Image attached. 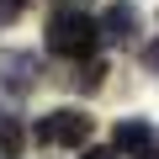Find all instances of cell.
I'll return each instance as SVG.
<instances>
[{"instance_id":"ba28073f","label":"cell","mask_w":159,"mask_h":159,"mask_svg":"<svg viewBox=\"0 0 159 159\" xmlns=\"http://www.w3.org/2000/svg\"><path fill=\"white\" fill-rule=\"evenodd\" d=\"M143 64H148V69H159V43H148V48H143Z\"/></svg>"},{"instance_id":"7a4b0ae2","label":"cell","mask_w":159,"mask_h":159,"mask_svg":"<svg viewBox=\"0 0 159 159\" xmlns=\"http://www.w3.org/2000/svg\"><path fill=\"white\" fill-rule=\"evenodd\" d=\"M90 133H96V117L80 111V106H53V111H43L37 127H32V138H37L43 148H85Z\"/></svg>"},{"instance_id":"5b68a950","label":"cell","mask_w":159,"mask_h":159,"mask_svg":"<svg viewBox=\"0 0 159 159\" xmlns=\"http://www.w3.org/2000/svg\"><path fill=\"white\" fill-rule=\"evenodd\" d=\"M96 27H101V37H106V43H133V32H138V11L127 6V0H117V6H111Z\"/></svg>"},{"instance_id":"30bf717a","label":"cell","mask_w":159,"mask_h":159,"mask_svg":"<svg viewBox=\"0 0 159 159\" xmlns=\"http://www.w3.org/2000/svg\"><path fill=\"white\" fill-rule=\"evenodd\" d=\"M154 159H159V154H154Z\"/></svg>"},{"instance_id":"8992f818","label":"cell","mask_w":159,"mask_h":159,"mask_svg":"<svg viewBox=\"0 0 159 159\" xmlns=\"http://www.w3.org/2000/svg\"><path fill=\"white\" fill-rule=\"evenodd\" d=\"M27 148V133H21V122H0V154L6 159H16Z\"/></svg>"},{"instance_id":"9c48e42d","label":"cell","mask_w":159,"mask_h":159,"mask_svg":"<svg viewBox=\"0 0 159 159\" xmlns=\"http://www.w3.org/2000/svg\"><path fill=\"white\" fill-rule=\"evenodd\" d=\"M85 159H117V148H85Z\"/></svg>"},{"instance_id":"52a82bcc","label":"cell","mask_w":159,"mask_h":159,"mask_svg":"<svg viewBox=\"0 0 159 159\" xmlns=\"http://www.w3.org/2000/svg\"><path fill=\"white\" fill-rule=\"evenodd\" d=\"M21 11H27V0H0V27H11Z\"/></svg>"},{"instance_id":"6da1fadb","label":"cell","mask_w":159,"mask_h":159,"mask_svg":"<svg viewBox=\"0 0 159 159\" xmlns=\"http://www.w3.org/2000/svg\"><path fill=\"white\" fill-rule=\"evenodd\" d=\"M96 48H101L96 16H85V11H53V21H48V53L85 64V58H96Z\"/></svg>"},{"instance_id":"277c9868","label":"cell","mask_w":159,"mask_h":159,"mask_svg":"<svg viewBox=\"0 0 159 159\" xmlns=\"http://www.w3.org/2000/svg\"><path fill=\"white\" fill-rule=\"evenodd\" d=\"M0 85L6 90H16V96H27L32 85H37V58L32 53H11V48H0Z\"/></svg>"},{"instance_id":"3957f363","label":"cell","mask_w":159,"mask_h":159,"mask_svg":"<svg viewBox=\"0 0 159 159\" xmlns=\"http://www.w3.org/2000/svg\"><path fill=\"white\" fill-rule=\"evenodd\" d=\"M111 148L117 154H133V159H154L159 154V127L143 122V117H122L111 127Z\"/></svg>"}]
</instances>
